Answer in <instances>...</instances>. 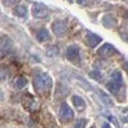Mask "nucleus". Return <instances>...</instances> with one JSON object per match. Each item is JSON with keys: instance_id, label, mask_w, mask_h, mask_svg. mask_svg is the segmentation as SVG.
Here are the masks:
<instances>
[{"instance_id": "nucleus-4", "label": "nucleus", "mask_w": 128, "mask_h": 128, "mask_svg": "<svg viewBox=\"0 0 128 128\" xmlns=\"http://www.w3.org/2000/svg\"><path fill=\"white\" fill-rule=\"evenodd\" d=\"M31 12L35 18H46L49 14L48 8L42 4H35L31 8Z\"/></svg>"}, {"instance_id": "nucleus-10", "label": "nucleus", "mask_w": 128, "mask_h": 128, "mask_svg": "<svg viewBox=\"0 0 128 128\" xmlns=\"http://www.w3.org/2000/svg\"><path fill=\"white\" fill-rule=\"evenodd\" d=\"M37 40L40 41V42L50 40V34H49V31L45 28L40 29V30L37 32Z\"/></svg>"}, {"instance_id": "nucleus-2", "label": "nucleus", "mask_w": 128, "mask_h": 128, "mask_svg": "<svg viewBox=\"0 0 128 128\" xmlns=\"http://www.w3.org/2000/svg\"><path fill=\"white\" fill-rule=\"evenodd\" d=\"M122 85V76L120 74V71H114L110 76V80L107 82V89L109 90L112 94L117 95L118 92L120 90V87Z\"/></svg>"}, {"instance_id": "nucleus-8", "label": "nucleus", "mask_w": 128, "mask_h": 128, "mask_svg": "<svg viewBox=\"0 0 128 128\" xmlns=\"http://www.w3.org/2000/svg\"><path fill=\"white\" fill-rule=\"evenodd\" d=\"M85 40H86V42H87V45L89 47H92V48H95L98 44L102 42V38L98 35H96V34H92V32H88L87 35H86Z\"/></svg>"}, {"instance_id": "nucleus-11", "label": "nucleus", "mask_w": 128, "mask_h": 128, "mask_svg": "<svg viewBox=\"0 0 128 128\" xmlns=\"http://www.w3.org/2000/svg\"><path fill=\"white\" fill-rule=\"evenodd\" d=\"M27 84H28V80H27L26 77H24V76H18V77L14 79V86L17 89H24L27 86Z\"/></svg>"}, {"instance_id": "nucleus-17", "label": "nucleus", "mask_w": 128, "mask_h": 128, "mask_svg": "<svg viewBox=\"0 0 128 128\" xmlns=\"http://www.w3.org/2000/svg\"><path fill=\"white\" fill-rule=\"evenodd\" d=\"M106 117H107L108 119H109V120H110V122H114V125H115V126H116L117 128L119 127V125H118V122H117V119H116V118H115L114 116H112V115L107 114V115H106Z\"/></svg>"}, {"instance_id": "nucleus-16", "label": "nucleus", "mask_w": 128, "mask_h": 128, "mask_svg": "<svg viewBox=\"0 0 128 128\" xmlns=\"http://www.w3.org/2000/svg\"><path fill=\"white\" fill-rule=\"evenodd\" d=\"M86 119H78L77 122L75 124V126L72 128H85L86 127Z\"/></svg>"}, {"instance_id": "nucleus-3", "label": "nucleus", "mask_w": 128, "mask_h": 128, "mask_svg": "<svg viewBox=\"0 0 128 128\" xmlns=\"http://www.w3.org/2000/svg\"><path fill=\"white\" fill-rule=\"evenodd\" d=\"M66 56H67V59L70 61V62L75 64V65H79L80 64V52H79V47L76 45H71L67 48V51H66Z\"/></svg>"}, {"instance_id": "nucleus-15", "label": "nucleus", "mask_w": 128, "mask_h": 128, "mask_svg": "<svg viewBox=\"0 0 128 128\" xmlns=\"http://www.w3.org/2000/svg\"><path fill=\"white\" fill-rule=\"evenodd\" d=\"M8 78V70L6 68H0V80L4 82Z\"/></svg>"}, {"instance_id": "nucleus-22", "label": "nucleus", "mask_w": 128, "mask_h": 128, "mask_svg": "<svg viewBox=\"0 0 128 128\" xmlns=\"http://www.w3.org/2000/svg\"><path fill=\"white\" fill-rule=\"evenodd\" d=\"M92 128H96V127H92Z\"/></svg>"}, {"instance_id": "nucleus-7", "label": "nucleus", "mask_w": 128, "mask_h": 128, "mask_svg": "<svg viewBox=\"0 0 128 128\" xmlns=\"http://www.w3.org/2000/svg\"><path fill=\"white\" fill-rule=\"evenodd\" d=\"M52 30L58 37H62V36L66 35V32H67V24H66L65 21L58 20V21H56V22H54Z\"/></svg>"}, {"instance_id": "nucleus-18", "label": "nucleus", "mask_w": 128, "mask_h": 128, "mask_svg": "<svg viewBox=\"0 0 128 128\" xmlns=\"http://www.w3.org/2000/svg\"><path fill=\"white\" fill-rule=\"evenodd\" d=\"M2 2H4V4L6 7H11L12 4H16L17 0H2Z\"/></svg>"}, {"instance_id": "nucleus-13", "label": "nucleus", "mask_w": 128, "mask_h": 128, "mask_svg": "<svg viewBox=\"0 0 128 128\" xmlns=\"http://www.w3.org/2000/svg\"><path fill=\"white\" fill-rule=\"evenodd\" d=\"M120 119L122 122H128V108H122L119 109Z\"/></svg>"}, {"instance_id": "nucleus-19", "label": "nucleus", "mask_w": 128, "mask_h": 128, "mask_svg": "<svg viewBox=\"0 0 128 128\" xmlns=\"http://www.w3.org/2000/svg\"><path fill=\"white\" fill-rule=\"evenodd\" d=\"M90 76H92L94 79H97V80H100V78H102V75H100L98 71H95V72H90Z\"/></svg>"}, {"instance_id": "nucleus-1", "label": "nucleus", "mask_w": 128, "mask_h": 128, "mask_svg": "<svg viewBox=\"0 0 128 128\" xmlns=\"http://www.w3.org/2000/svg\"><path fill=\"white\" fill-rule=\"evenodd\" d=\"M34 84H35V88L38 92H46L51 88L52 85V79L47 72H36L35 77H34Z\"/></svg>"}, {"instance_id": "nucleus-14", "label": "nucleus", "mask_w": 128, "mask_h": 128, "mask_svg": "<svg viewBox=\"0 0 128 128\" xmlns=\"http://www.w3.org/2000/svg\"><path fill=\"white\" fill-rule=\"evenodd\" d=\"M100 97H102V100L105 102V104H107L108 106H112V99L109 98V96H107L105 92H100Z\"/></svg>"}, {"instance_id": "nucleus-6", "label": "nucleus", "mask_w": 128, "mask_h": 128, "mask_svg": "<svg viewBox=\"0 0 128 128\" xmlns=\"http://www.w3.org/2000/svg\"><path fill=\"white\" fill-rule=\"evenodd\" d=\"M59 115H60V117L62 118L64 120H66V122H69L74 118V112L72 109L69 107V105L66 104V102H64L62 105H61L60 107V110H59Z\"/></svg>"}, {"instance_id": "nucleus-5", "label": "nucleus", "mask_w": 128, "mask_h": 128, "mask_svg": "<svg viewBox=\"0 0 128 128\" xmlns=\"http://www.w3.org/2000/svg\"><path fill=\"white\" fill-rule=\"evenodd\" d=\"M117 54V50L114 46L110 44H104L99 49H98V55L102 56V57H110Z\"/></svg>"}, {"instance_id": "nucleus-21", "label": "nucleus", "mask_w": 128, "mask_h": 128, "mask_svg": "<svg viewBox=\"0 0 128 128\" xmlns=\"http://www.w3.org/2000/svg\"><path fill=\"white\" fill-rule=\"evenodd\" d=\"M102 128H112V127H110V125L108 122H104L102 124Z\"/></svg>"}, {"instance_id": "nucleus-9", "label": "nucleus", "mask_w": 128, "mask_h": 128, "mask_svg": "<svg viewBox=\"0 0 128 128\" xmlns=\"http://www.w3.org/2000/svg\"><path fill=\"white\" fill-rule=\"evenodd\" d=\"M72 102H74V105H75V107L77 108L78 112H82V110H85L86 102H85V100L80 97V96H77V95L74 96L72 97Z\"/></svg>"}, {"instance_id": "nucleus-20", "label": "nucleus", "mask_w": 128, "mask_h": 128, "mask_svg": "<svg viewBox=\"0 0 128 128\" xmlns=\"http://www.w3.org/2000/svg\"><path fill=\"white\" fill-rule=\"evenodd\" d=\"M4 92H2V89L0 88V102H1V100L4 99Z\"/></svg>"}, {"instance_id": "nucleus-12", "label": "nucleus", "mask_w": 128, "mask_h": 128, "mask_svg": "<svg viewBox=\"0 0 128 128\" xmlns=\"http://www.w3.org/2000/svg\"><path fill=\"white\" fill-rule=\"evenodd\" d=\"M27 7L26 6H22V4H20V6H17L16 9H14V14H17L18 17H24L27 14Z\"/></svg>"}]
</instances>
